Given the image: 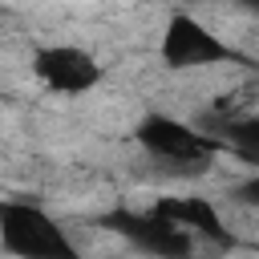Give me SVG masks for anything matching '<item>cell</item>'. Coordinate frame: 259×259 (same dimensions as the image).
<instances>
[{
  "label": "cell",
  "mask_w": 259,
  "mask_h": 259,
  "mask_svg": "<svg viewBox=\"0 0 259 259\" xmlns=\"http://www.w3.org/2000/svg\"><path fill=\"white\" fill-rule=\"evenodd\" d=\"M134 138L154 154V158H166V162H194V166H206L210 154L219 150V138H206L202 130L186 125V121H174L166 113H150L138 121Z\"/></svg>",
  "instance_id": "277c9868"
},
{
  "label": "cell",
  "mask_w": 259,
  "mask_h": 259,
  "mask_svg": "<svg viewBox=\"0 0 259 259\" xmlns=\"http://www.w3.org/2000/svg\"><path fill=\"white\" fill-rule=\"evenodd\" d=\"M231 4H243V8H255L259 12V0H231Z\"/></svg>",
  "instance_id": "9c48e42d"
},
{
  "label": "cell",
  "mask_w": 259,
  "mask_h": 259,
  "mask_svg": "<svg viewBox=\"0 0 259 259\" xmlns=\"http://www.w3.org/2000/svg\"><path fill=\"white\" fill-rule=\"evenodd\" d=\"M235 198H239L243 206H255V210H259V174L247 178L243 186H235Z\"/></svg>",
  "instance_id": "ba28073f"
},
{
  "label": "cell",
  "mask_w": 259,
  "mask_h": 259,
  "mask_svg": "<svg viewBox=\"0 0 259 259\" xmlns=\"http://www.w3.org/2000/svg\"><path fill=\"white\" fill-rule=\"evenodd\" d=\"M154 214H162V219L178 223V227H182V231H190V235L210 239L214 247H235V235L223 227L219 210H214L206 198H198V194H182V198H158V202H154Z\"/></svg>",
  "instance_id": "8992f818"
},
{
  "label": "cell",
  "mask_w": 259,
  "mask_h": 259,
  "mask_svg": "<svg viewBox=\"0 0 259 259\" xmlns=\"http://www.w3.org/2000/svg\"><path fill=\"white\" fill-rule=\"evenodd\" d=\"M219 61H239V53L219 40L206 24H198L186 12H174L166 32H162V65L166 69H198V65H219Z\"/></svg>",
  "instance_id": "3957f363"
},
{
  "label": "cell",
  "mask_w": 259,
  "mask_h": 259,
  "mask_svg": "<svg viewBox=\"0 0 259 259\" xmlns=\"http://www.w3.org/2000/svg\"><path fill=\"white\" fill-rule=\"evenodd\" d=\"M32 73H36L53 93H89V89L101 81V65H97L85 49H77V45L36 49Z\"/></svg>",
  "instance_id": "5b68a950"
},
{
  "label": "cell",
  "mask_w": 259,
  "mask_h": 259,
  "mask_svg": "<svg viewBox=\"0 0 259 259\" xmlns=\"http://www.w3.org/2000/svg\"><path fill=\"white\" fill-rule=\"evenodd\" d=\"M0 247L16 259H81L57 219L32 202H0Z\"/></svg>",
  "instance_id": "6da1fadb"
},
{
  "label": "cell",
  "mask_w": 259,
  "mask_h": 259,
  "mask_svg": "<svg viewBox=\"0 0 259 259\" xmlns=\"http://www.w3.org/2000/svg\"><path fill=\"white\" fill-rule=\"evenodd\" d=\"M101 227H109L113 235L130 239L138 251L154 255V259H186L194 247V235L182 231L178 223L162 219V214H138V210H109L101 214Z\"/></svg>",
  "instance_id": "7a4b0ae2"
},
{
  "label": "cell",
  "mask_w": 259,
  "mask_h": 259,
  "mask_svg": "<svg viewBox=\"0 0 259 259\" xmlns=\"http://www.w3.org/2000/svg\"><path fill=\"white\" fill-rule=\"evenodd\" d=\"M231 150H239L243 158L259 162V117H223L214 130Z\"/></svg>",
  "instance_id": "52a82bcc"
}]
</instances>
